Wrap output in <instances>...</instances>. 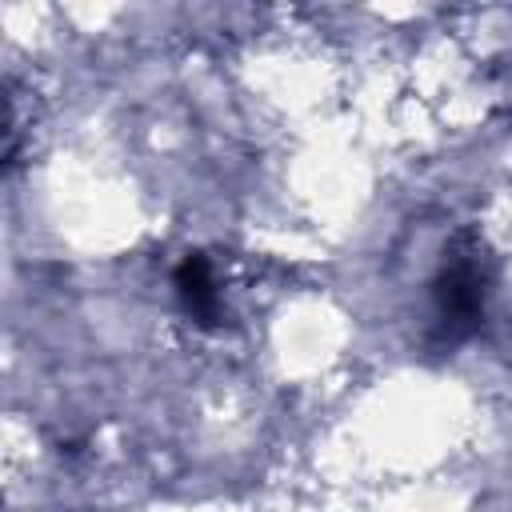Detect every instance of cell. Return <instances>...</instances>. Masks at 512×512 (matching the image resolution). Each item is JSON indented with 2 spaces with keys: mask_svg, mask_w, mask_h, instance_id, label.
<instances>
[{
  "mask_svg": "<svg viewBox=\"0 0 512 512\" xmlns=\"http://www.w3.org/2000/svg\"><path fill=\"white\" fill-rule=\"evenodd\" d=\"M484 260L476 248L452 252L436 280V328L444 340H464L484 316Z\"/></svg>",
  "mask_w": 512,
  "mask_h": 512,
  "instance_id": "cell-1",
  "label": "cell"
},
{
  "mask_svg": "<svg viewBox=\"0 0 512 512\" xmlns=\"http://www.w3.org/2000/svg\"><path fill=\"white\" fill-rule=\"evenodd\" d=\"M176 296H180L184 312L196 324H216L220 320V288H216V272L208 268L204 256H188L176 268Z\"/></svg>",
  "mask_w": 512,
  "mask_h": 512,
  "instance_id": "cell-2",
  "label": "cell"
}]
</instances>
